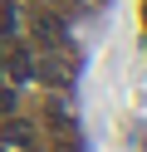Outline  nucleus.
Here are the masks:
<instances>
[{
  "mask_svg": "<svg viewBox=\"0 0 147 152\" xmlns=\"http://www.w3.org/2000/svg\"><path fill=\"white\" fill-rule=\"evenodd\" d=\"M29 30H34V39L49 44V49H64V44H69L64 20H59V15H49V10H34V15H29Z\"/></svg>",
  "mask_w": 147,
  "mask_h": 152,
  "instance_id": "1",
  "label": "nucleus"
},
{
  "mask_svg": "<svg viewBox=\"0 0 147 152\" xmlns=\"http://www.w3.org/2000/svg\"><path fill=\"white\" fill-rule=\"evenodd\" d=\"M39 79H49V83H69V79H74V69H69V64L64 59H54V54H49V59H39Z\"/></svg>",
  "mask_w": 147,
  "mask_h": 152,
  "instance_id": "2",
  "label": "nucleus"
},
{
  "mask_svg": "<svg viewBox=\"0 0 147 152\" xmlns=\"http://www.w3.org/2000/svg\"><path fill=\"white\" fill-rule=\"evenodd\" d=\"M10 142H15V147H29V142H34V128H25V123H10V132H5Z\"/></svg>",
  "mask_w": 147,
  "mask_h": 152,
  "instance_id": "3",
  "label": "nucleus"
},
{
  "mask_svg": "<svg viewBox=\"0 0 147 152\" xmlns=\"http://www.w3.org/2000/svg\"><path fill=\"white\" fill-rule=\"evenodd\" d=\"M10 30H15V10L0 0V34H10Z\"/></svg>",
  "mask_w": 147,
  "mask_h": 152,
  "instance_id": "4",
  "label": "nucleus"
},
{
  "mask_svg": "<svg viewBox=\"0 0 147 152\" xmlns=\"http://www.w3.org/2000/svg\"><path fill=\"white\" fill-rule=\"evenodd\" d=\"M15 108V98H10V93H0V113H10Z\"/></svg>",
  "mask_w": 147,
  "mask_h": 152,
  "instance_id": "5",
  "label": "nucleus"
}]
</instances>
